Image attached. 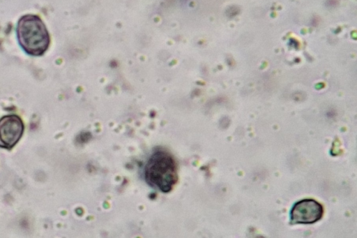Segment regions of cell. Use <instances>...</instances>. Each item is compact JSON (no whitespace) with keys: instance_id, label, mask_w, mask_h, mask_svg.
<instances>
[{"instance_id":"6da1fadb","label":"cell","mask_w":357,"mask_h":238,"mask_svg":"<svg viewBox=\"0 0 357 238\" xmlns=\"http://www.w3.org/2000/svg\"><path fill=\"white\" fill-rule=\"evenodd\" d=\"M17 38L22 50L34 57L43 55L50 43L49 32L43 20L35 15H25L17 24Z\"/></svg>"},{"instance_id":"7a4b0ae2","label":"cell","mask_w":357,"mask_h":238,"mask_svg":"<svg viewBox=\"0 0 357 238\" xmlns=\"http://www.w3.org/2000/svg\"><path fill=\"white\" fill-rule=\"evenodd\" d=\"M146 182L163 193L169 192L177 181L174 159L167 152L158 151L149 158L144 168Z\"/></svg>"},{"instance_id":"3957f363","label":"cell","mask_w":357,"mask_h":238,"mask_svg":"<svg viewBox=\"0 0 357 238\" xmlns=\"http://www.w3.org/2000/svg\"><path fill=\"white\" fill-rule=\"evenodd\" d=\"M24 130L22 119L16 114H8L0 119V147L11 149L22 137Z\"/></svg>"},{"instance_id":"277c9868","label":"cell","mask_w":357,"mask_h":238,"mask_svg":"<svg viewBox=\"0 0 357 238\" xmlns=\"http://www.w3.org/2000/svg\"><path fill=\"white\" fill-rule=\"evenodd\" d=\"M322 206L313 200H303L298 202L292 208L291 218L294 223H312L323 215Z\"/></svg>"}]
</instances>
